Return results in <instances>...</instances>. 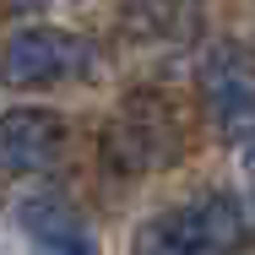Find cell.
I'll list each match as a JSON object with an SVG mask.
<instances>
[{
	"label": "cell",
	"mask_w": 255,
	"mask_h": 255,
	"mask_svg": "<svg viewBox=\"0 0 255 255\" xmlns=\"http://www.w3.org/2000/svg\"><path fill=\"white\" fill-rule=\"evenodd\" d=\"M185 147V130H179V109L163 98V93H136L125 98V109L109 120L103 130V163L114 174H147L174 163Z\"/></svg>",
	"instance_id": "obj_1"
},
{
	"label": "cell",
	"mask_w": 255,
	"mask_h": 255,
	"mask_svg": "<svg viewBox=\"0 0 255 255\" xmlns=\"http://www.w3.org/2000/svg\"><path fill=\"white\" fill-rule=\"evenodd\" d=\"M245 234V212L234 196H201L190 206H174L147 228V245L157 255H228Z\"/></svg>",
	"instance_id": "obj_2"
},
{
	"label": "cell",
	"mask_w": 255,
	"mask_h": 255,
	"mask_svg": "<svg viewBox=\"0 0 255 255\" xmlns=\"http://www.w3.org/2000/svg\"><path fill=\"white\" fill-rule=\"evenodd\" d=\"M93 65V44L65 33V27H22L5 44V87H49V82H71Z\"/></svg>",
	"instance_id": "obj_3"
},
{
	"label": "cell",
	"mask_w": 255,
	"mask_h": 255,
	"mask_svg": "<svg viewBox=\"0 0 255 255\" xmlns=\"http://www.w3.org/2000/svg\"><path fill=\"white\" fill-rule=\"evenodd\" d=\"M65 147V120L49 109H5L0 114V179L38 174Z\"/></svg>",
	"instance_id": "obj_4"
},
{
	"label": "cell",
	"mask_w": 255,
	"mask_h": 255,
	"mask_svg": "<svg viewBox=\"0 0 255 255\" xmlns=\"http://www.w3.org/2000/svg\"><path fill=\"white\" fill-rule=\"evenodd\" d=\"M201 98L223 130H250L255 125V60L245 49L212 54V65L201 76Z\"/></svg>",
	"instance_id": "obj_5"
},
{
	"label": "cell",
	"mask_w": 255,
	"mask_h": 255,
	"mask_svg": "<svg viewBox=\"0 0 255 255\" xmlns=\"http://www.w3.org/2000/svg\"><path fill=\"white\" fill-rule=\"evenodd\" d=\"M22 228L33 234V245H44L49 255H98L93 228L82 223L76 206H65V201H49V196L27 201L22 206Z\"/></svg>",
	"instance_id": "obj_6"
},
{
	"label": "cell",
	"mask_w": 255,
	"mask_h": 255,
	"mask_svg": "<svg viewBox=\"0 0 255 255\" xmlns=\"http://www.w3.org/2000/svg\"><path fill=\"white\" fill-rule=\"evenodd\" d=\"M190 11H196V0H125V22H130V33H141V38L174 33Z\"/></svg>",
	"instance_id": "obj_7"
},
{
	"label": "cell",
	"mask_w": 255,
	"mask_h": 255,
	"mask_svg": "<svg viewBox=\"0 0 255 255\" xmlns=\"http://www.w3.org/2000/svg\"><path fill=\"white\" fill-rule=\"evenodd\" d=\"M245 168H250V179H255V136L245 141Z\"/></svg>",
	"instance_id": "obj_8"
},
{
	"label": "cell",
	"mask_w": 255,
	"mask_h": 255,
	"mask_svg": "<svg viewBox=\"0 0 255 255\" xmlns=\"http://www.w3.org/2000/svg\"><path fill=\"white\" fill-rule=\"evenodd\" d=\"M16 5H22V11H33V5H44V0H16Z\"/></svg>",
	"instance_id": "obj_9"
}]
</instances>
